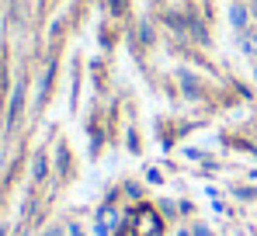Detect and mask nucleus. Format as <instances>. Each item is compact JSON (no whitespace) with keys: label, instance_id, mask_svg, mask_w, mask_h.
I'll return each instance as SVG.
<instances>
[{"label":"nucleus","instance_id":"nucleus-1","mask_svg":"<svg viewBox=\"0 0 257 236\" xmlns=\"http://www.w3.org/2000/svg\"><path fill=\"white\" fill-rule=\"evenodd\" d=\"M115 222H118V212H115V205H101V212H97V233L108 236L115 229Z\"/></svg>","mask_w":257,"mask_h":236},{"label":"nucleus","instance_id":"nucleus-7","mask_svg":"<svg viewBox=\"0 0 257 236\" xmlns=\"http://www.w3.org/2000/svg\"><path fill=\"white\" fill-rule=\"evenodd\" d=\"M177 236H188V233H177Z\"/></svg>","mask_w":257,"mask_h":236},{"label":"nucleus","instance_id":"nucleus-2","mask_svg":"<svg viewBox=\"0 0 257 236\" xmlns=\"http://www.w3.org/2000/svg\"><path fill=\"white\" fill-rule=\"evenodd\" d=\"M247 21H250V11H247L243 4H233V7H229V25L243 32V28H247Z\"/></svg>","mask_w":257,"mask_h":236},{"label":"nucleus","instance_id":"nucleus-4","mask_svg":"<svg viewBox=\"0 0 257 236\" xmlns=\"http://www.w3.org/2000/svg\"><path fill=\"white\" fill-rule=\"evenodd\" d=\"M35 177H39V181L45 177V157H35Z\"/></svg>","mask_w":257,"mask_h":236},{"label":"nucleus","instance_id":"nucleus-5","mask_svg":"<svg viewBox=\"0 0 257 236\" xmlns=\"http://www.w3.org/2000/svg\"><path fill=\"white\" fill-rule=\"evenodd\" d=\"M250 18H257V0H254V7H250Z\"/></svg>","mask_w":257,"mask_h":236},{"label":"nucleus","instance_id":"nucleus-3","mask_svg":"<svg viewBox=\"0 0 257 236\" xmlns=\"http://www.w3.org/2000/svg\"><path fill=\"white\" fill-rule=\"evenodd\" d=\"M240 49L247 56H257V35H240Z\"/></svg>","mask_w":257,"mask_h":236},{"label":"nucleus","instance_id":"nucleus-6","mask_svg":"<svg viewBox=\"0 0 257 236\" xmlns=\"http://www.w3.org/2000/svg\"><path fill=\"white\" fill-rule=\"evenodd\" d=\"M254 80H257V63H254Z\"/></svg>","mask_w":257,"mask_h":236}]
</instances>
